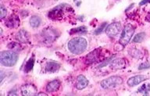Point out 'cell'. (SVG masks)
<instances>
[{
  "label": "cell",
  "instance_id": "6da1fadb",
  "mask_svg": "<svg viewBox=\"0 0 150 96\" xmlns=\"http://www.w3.org/2000/svg\"><path fill=\"white\" fill-rule=\"evenodd\" d=\"M88 42L86 39L82 37H74L68 42V49L71 53L80 55L83 53L87 49Z\"/></svg>",
  "mask_w": 150,
  "mask_h": 96
},
{
  "label": "cell",
  "instance_id": "7a4b0ae2",
  "mask_svg": "<svg viewBox=\"0 0 150 96\" xmlns=\"http://www.w3.org/2000/svg\"><path fill=\"white\" fill-rule=\"evenodd\" d=\"M1 64L4 66H13L18 60V55L14 51H2L1 52Z\"/></svg>",
  "mask_w": 150,
  "mask_h": 96
},
{
  "label": "cell",
  "instance_id": "3957f363",
  "mask_svg": "<svg viewBox=\"0 0 150 96\" xmlns=\"http://www.w3.org/2000/svg\"><path fill=\"white\" fill-rule=\"evenodd\" d=\"M59 33L56 29L53 28H47L42 30L40 35L42 42L45 44H51L56 41V39L59 37Z\"/></svg>",
  "mask_w": 150,
  "mask_h": 96
},
{
  "label": "cell",
  "instance_id": "277c9868",
  "mask_svg": "<svg viewBox=\"0 0 150 96\" xmlns=\"http://www.w3.org/2000/svg\"><path fill=\"white\" fill-rule=\"evenodd\" d=\"M71 6L67 4H60L49 11L48 16L52 20H60L63 17V15L67 12L72 11Z\"/></svg>",
  "mask_w": 150,
  "mask_h": 96
},
{
  "label": "cell",
  "instance_id": "5b68a950",
  "mask_svg": "<svg viewBox=\"0 0 150 96\" xmlns=\"http://www.w3.org/2000/svg\"><path fill=\"white\" fill-rule=\"evenodd\" d=\"M134 30H135L134 27L131 23H127V25H125L122 31L120 38V44H121L122 46L124 47L128 44L134 33Z\"/></svg>",
  "mask_w": 150,
  "mask_h": 96
},
{
  "label": "cell",
  "instance_id": "8992f818",
  "mask_svg": "<svg viewBox=\"0 0 150 96\" xmlns=\"http://www.w3.org/2000/svg\"><path fill=\"white\" fill-rule=\"evenodd\" d=\"M123 83V79L122 77L119 76H112L104 79L102 80L100 83L101 87L104 89H112L116 87L119 86Z\"/></svg>",
  "mask_w": 150,
  "mask_h": 96
},
{
  "label": "cell",
  "instance_id": "52a82bcc",
  "mask_svg": "<svg viewBox=\"0 0 150 96\" xmlns=\"http://www.w3.org/2000/svg\"><path fill=\"white\" fill-rule=\"evenodd\" d=\"M121 30V24L120 22H113L105 28V33L110 37L117 36Z\"/></svg>",
  "mask_w": 150,
  "mask_h": 96
},
{
  "label": "cell",
  "instance_id": "ba28073f",
  "mask_svg": "<svg viewBox=\"0 0 150 96\" xmlns=\"http://www.w3.org/2000/svg\"><path fill=\"white\" fill-rule=\"evenodd\" d=\"M21 94L24 96H32L37 95V88L32 84H24L21 88Z\"/></svg>",
  "mask_w": 150,
  "mask_h": 96
},
{
  "label": "cell",
  "instance_id": "9c48e42d",
  "mask_svg": "<svg viewBox=\"0 0 150 96\" xmlns=\"http://www.w3.org/2000/svg\"><path fill=\"white\" fill-rule=\"evenodd\" d=\"M101 49H97L91 52L88 55H87L85 57V61L87 64H91V63H96V61L98 60V59L100 57L101 54Z\"/></svg>",
  "mask_w": 150,
  "mask_h": 96
},
{
  "label": "cell",
  "instance_id": "30bf717a",
  "mask_svg": "<svg viewBox=\"0 0 150 96\" xmlns=\"http://www.w3.org/2000/svg\"><path fill=\"white\" fill-rule=\"evenodd\" d=\"M20 19L16 15H11L5 21V25L9 28H16L20 26Z\"/></svg>",
  "mask_w": 150,
  "mask_h": 96
},
{
  "label": "cell",
  "instance_id": "8fae6325",
  "mask_svg": "<svg viewBox=\"0 0 150 96\" xmlns=\"http://www.w3.org/2000/svg\"><path fill=\"white\" fill-rule=\"evenodd\" d=\"M147 79V77L145 76V75H136V76H134V77H130L128 80H127V85L130 87H134L136 85H138L140 83L143 82L144 80Z\"/></svg>",
  "mask_w": 150,
  "mask_h": 96
},
{
  "label": "cell",
  "instance_id": "7c38bea8",
  "mask_svg": "<svg viewBox=\"0 0 150 96\" xmlns=\"http://www.w3.org/2000/svg\"><path fill=\"white\" fill-rule=\"evenodd\" d=\"M88 85V80L87 79L84 75H79L77 77L75 87L77 90H82L85 88Z\"/></svg>",
  "mask_w": 150,
  "mask_h": 96
},
{
  "label": "cell",
  "instance_id": "4fadbf2b",
  "mask_svg": "<svg viewBox=\"0 0 150 96\" xmlns=\"http://www.w3.org/2000/svg\"><path fill=\"white\" fill-rule=\"evenodd\" d=\"M16 38L19 42H21V43H28L29 42V39H30V35H29V34H28L27 30L21 29L16 34Z\"/></svg>",
  "mask_w": 150,
  "mask_h": 96
},
{
  "label": "cell",
  "instance_id": "5bb4252c",
  "mask_svg": "<svg viewBox=\"0 0 150 96\" xmlns=\"http://www.w3.org/2000/svg\"><path fill=\"white\" fill-rule=\"evenodd\" d=\"M110 67L113 69V70H120V69H123V68L126 67L127 62L126 60L123 58L120 59H116L112 61V63H110Z\"/></svg>",
  "mask_w": 150,
  "mask_h": 96
},
{
  "label": "cell",
  "instance_id": "9a60e30c",
  "mask_svg": "<svg viewBox=\"0 0 150 96\" xmlns=\"http://www.w3.org/2000/svg\"><path fill=\"white\" fill-rule=\"evenodd\" d=\"M59 87H60V81L59 80H53L47 84L46 91L48 93H53L58 91Z\"/></svg>",
  "mask_w": 150,
  "mask_h": 96
},
{
  "label": "cell",
  "instance_id": "2e32d148",
  "mask_svg": "<svg viewBox=\"0 0 150 96\" xmlns=\"http://www.w3.org/2000/svg\"><path fill=\"white\" fill-rule=\"evenodd\" d=\"M59 68H60L59 63L55 61H49L45 64V70L47 73H56L59 70Z\"/></svg>",
  "mask_w": 150,
  "mask_h": 96
},
{
  "label": "cell",
  "instance_id": "e0dca14e",
  "mask_svg": "<svg viewBox=\"0 0 150 96\" xmlns=\"http://www.w3.org/2000/svg\"><path fill=\"white\" fill-rule=\"evenodd\" d=\"M128 53L130 54V56H132L133 58L138 59H140L143 57V53L139 50V49H136V48H131L128 50Z\"/></svg>",
  "mask_w": 150,
  "mask_h": 96
},
{
  "label": "cell",
  "instance_id": "ac0fdd59",
  "mask_svg": "<svg viewBox=\"0 0 150 96\" xmlns=\"http://www.w3.org/2000/svg\"><path fill=\"white\" fill-rule=\"evenodd\" d=\"M30 25L34 28H38L42 23V19L38 16H32L30 19Z\"/></svg>",
  "mask_w": 150,
  "mask_h": 96
},
{
  "label": "cell",
  "instance_id": "d6986e66",
  "mask_svg": "<svg viewBox=\"0 0 150 96\" xmlns=\"http://www.w3.org/2000/svg\"><path fill=\"white\" fill-rule=\"evenodd\" d=\"M34 64H35V56H33L29 59V60L26 63L25 66H24V72L28 73L31 71L34 67Z\"/></svg>",
  "mask_w": 150,
  "mask_h": 96
},
{
  "label": "cell",
  "instance_id": "ffe728a7",
  "mask_svg": "<svg viewBox=\"0 0 150 96\" xmlns=\"http://www.w3.org/2000/svg\"><path fill=\"white\" fill-rule=\"evenodd\" d=\"M150 91V84H144L138 89V92L145 95H149Z\"/></svg>",
  "mask_w": 150,
  "mask_h": 96
},
{
  "label": "cell",
  "instance_id": "44dd1931",
  "mask_svg": "<svg viewBox=\"0 0 150 96\" xmlns=\"http://www.w3.org/2000/svg\"><path fill=\"white\" fill-rule=\"evenodd\" d=\"M146 37V34L145 32H141L138 33L134 36V37L132 40V42L134 43H141L144 41V39Z\"/></svg>",
  "mask_w": 150,
  "mask_h": 96
},
{
  "label": "cell",
  "instance_id": "7402d4cb",
  "mask_svg": "<svg viewBox=\"0 0 150 96\" xmlns=\"http://www.w3.org/2000/svg\"><path fill=\"white\" fill-rule=\"evenodd\" d=\"M8 48L14 52L19 51V50H21V44H19V43H16V42H11V43H9V44H8Z\"/></svg>",
  "mask_w": 150,
  "mask_h": 96
},
{
  "label": "cell",
  "instance_id": "603a6c76",
  "mask_svg": "<svg viewBox=\"0 0 150 96\" xmlns=\"http://www.w3.org/2000/svg\"><path fill=\"white\" fill-rule=\"evenodd\" d=\"M86 27H79V28H75V29H72L70 30V35H73V34H77V33H85L86 32Z\"/></svg>",
  "mask_w": 150,
  "mask_h": 96
},
{
  "label": "cell",
  "instance_id": "cb8c5ba5",
  "mask_svg": "<svg viewBox=\"0 0 150 96\" xmlns=\"http://www.w3.org/2000/svg\"><path fill=\"white\" fill-rule=\"evenodd\" d=\"M106 26H107V23H105V22H104L103 23H102V25L99 27L98 28H97L96 30H95V35H99V34H101V33L103 32V30L104 28H106Z\"/></svg>",
  "mask_w": 150,
  "mask_h": 96
},
{
  "label": "cell",
  "instance_id": "d4e9b609",
  "mask_svg": "<svg viewBox=\"0 0 150 96\" xmlns=\"http://www.w3.org/2000/svg\"><path fill=\"white\" fill-rule=\"evenodd\" d=\"M0 12H1V14H0V18L4 19L6 17V16L7 15V9L5 8L4 6H1L0 7Z\"/></svg>",
  "mask_w": 150,
  "mask_h": 96
},
{
  "label": "cell",
  "instance_id": "484cf974",
  "mask_svg": "<svg viewBox=\"0 0 150 96\" xmlns=\"http://www.w3.org/2000/svg\"><path fill=\"white\" fill-rule=\"evenodd\" d=\"M149 67H150L149 63H147V62H145V63H143L139 65V66H138V70H145V69H149Z\"/></svg>",
  "mask_w": 150,
  "mask_h": 96
},
{
  "label": "cell",
  "instance_id": "4316f807",
  "mask_svg": "<svg viewBox=\"0 0 150 96\" xmlns=\"http://www.w3.org/2000/svg\"><path fill=\"white\" fill-rule=\"evenodd\" d=\"M111 59H112V58H110L108 59H106L105 61H104L103 63H101L100 66H99V67H103V66H106L107 64H109L110 61H111Z\"/></svg>",
  "mask_w": 150,
  "mask_h": 96
},
{
  "label": "cell",
  "instance_id": "83f0119b",
  "mask_svg": "<svg viewBox=\"0 0 150 96\" xmlns=\"http://www.w3.org/2000/svg\"><path fill=\"white\" fill-rule=\"evenodd\" d=\"M149 2H150V0H142V1H141L139 5H140V6H143V5L147 4V3H149Z\"/></svg>",
  "mask_w": 150,
  "mask_h": 96
},
{
  "label": "cell",
  "instance_id": "f1b7e54d",
  "mask_svg": "<svg viewBox=\"0 0 150 96\" xmlns=\"http://www.w3.org/2000/svg\"><path fill=\"white\" fill-rule=\"evenodd\" d=\"M15 91H16V90H15ZM15 91H13V89L11 91H9V93H8V95H17V93L15 92Z\"/></svg>",
  "mask_w": 150,
  "mask_h": 96
},
{
  "label": "cell",
  "instance_id": "f546056e",
  "mask_svg": "<svg viewBox=\"0 0 150 96\" xmlns=\"http://www.w3.org/2000/svg\"><path fill=\"white\" fill-rule=\"evenodd\" d=\"M145 20L148 21V22H150V11L146 15V17H145Z\"/></svg>",
  "mask_w": 150,
  "mask_h": 96
},
{
  "label": "cell",
  "instance_id": "4dcf8cb0",
  "mask_svg": "<svg viewBox=\"0 0 150 96\" xmlns=\"http://www.w3.org/2000/svg\"><path fill=\"white\" fill-rule=\"evenodd\" d=\"M5 77V74H4V72H3V70H2L1 71V82L3 80V79H4Z\"/></svg>",
  "mask_w": 150,
  "mask_h": 96
},
{
  "label": "cell",
  "instance_id": "1f68e13d",
  "mask_svg": "<svg viewBox=\"0 0 150 96\" xmlns=\"http://www.w3.org/2000/svg\"><path fill=\"white\" fill-rule=\"evenodd\" d=\"M38 95H47V94L45 93H38Z\"/></svg>",
  "mask_w": 150,
  "mask_h": 96
},
{
  "label": "cell",
  "instance_id": "d6a6232c",
  "mask_svg": "<svg viewBox=\"0 0 150 96\" xmlns=\"http://www.w3.org/2000/svg\"><path fill=\"white\" fill-rule=\"evenodd\" d=\"M74 1H77V0H74Z\"/></svg>",
  "mask_w": 150,
  "mask_h": 96
}]
</instances>
